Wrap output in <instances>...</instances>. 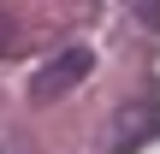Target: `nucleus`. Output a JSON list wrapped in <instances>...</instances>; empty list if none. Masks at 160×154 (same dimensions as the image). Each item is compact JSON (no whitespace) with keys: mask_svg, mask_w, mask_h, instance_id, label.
Returning a JSON list of instances; mask_svg holds the SVG:
<instances>
[{"mask_svg":"<svg viewBox=\"0 0 160 154\" xmlns=\"http://www.w3.org/2000/svg\"><path fill=\"white\" fill-rule=\"evenodd\" d=\"M89 71H95V53H89V47H65V53H53V59L30 77V101H36V107H48V101L71 95Z\"/></svg>","mask_w":160,"mask_h":154,"instance_id":"obj_1","label":"nucleus"},{"mask_svg":"<svg viewBox=\"0 0 160 154\" xmlns=\"http://www.w3.org/2000/svg\"><path fill=\"white\" fill-rule=\"evenodd\" d=\"M148 137H160V101H137L131 113H119L107 154H137L142 142H148Z\"/></svg>","mask_w":160,"mask_h":154,"instance_id":"obj_2","label":"nucleus"},{"mask_svg":"<svg viewBox=\"0 0 160 154\" xmlns=\"http://www.w3.org/2000/svg\"><path fill=\"white\" fill-rule=\"evenodd\" d=\"M12 42H18V36H12V30H6V18H0V53H12Z\"/></svg>","mask_w":160,"mask_h":154,"instance_id":"obj_3","label":"nucleus"}]
</instances>
